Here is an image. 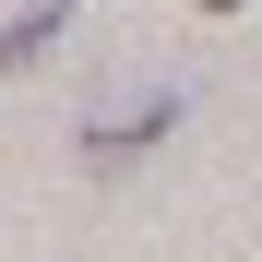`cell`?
I'll return each instance as SVG.
<instances>
[{
	"label": "cell",
	"instance_id": "cell-2",
	"mask_svg": "<svg viewBox=\"0 0 262 262\" xmlns=\"http://www.w3.org/2000/svg\"><path fill=\"white\" fill-rule=\"evenodd\" d=\"M167 119H179V96H143L131 119H107V131H96V143H83V155H143V143H155Z\"/></svg>",
	"mask_w": 262,
	"mask_h": 262
},
{
	"label": "cell",
	"instance_id": "cell-1",
	"mask_svg": "<svg viewBox=\"0 0 262 262\" xmlns=\"http://www.w3.org/2000/svg\"><path fill=\"white\" fill-rule=\"evenodd\" d=\"M60 36H72V0H24V12L0 24V72H24V60H48Z\"/></svg>",
	"mask_w": 262,
	"mask_h": 262
},
{
	"label": "cell",
	"instance_id": "cell-3",
	"mask_svg": "<svg viewBox=\"0 0 262 262\" xmlns=\"http://www.w3.org/2000/svg\"><path fill=\"white\" fill-rule=\"evenodd\" d=\"M203 12H238V0H203Z\"/></svg>",
	"mask_w": 262,
	"mask_h": 262
}]
</instances>
